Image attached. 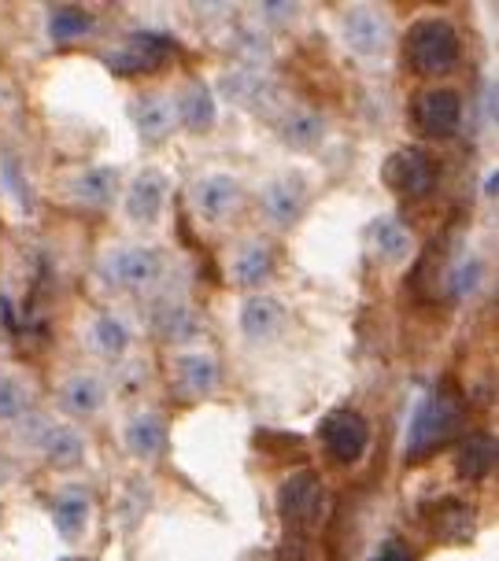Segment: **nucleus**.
<instances>
[{
	"label": "nucleus",
	"mask_w": 499,
	"mask_h": 561,
	"mask_svg": "<svg viewBox=\"0 0 499 561\" xmlns=\"http://www.w3.org/2000/svg\"><path fill=\"white\" fill-rule=\"evenodd\" d=\"M407 59L418 75H444L458 59V34L444 19H418L407 30Z\"/></svg>",
	"instance_id": "1"
},
{
	"label": "nucleus",
	"mask_w": 499,
	"mask_h": 561,
	"mask_svg": "<svg viewBox=\"0 0 499 561\" xmlns=\"http://www.w3.org/2000/svg\"><path fill=\"white\" fill-rule=\"evenodd\" d=\"M458 421V407L452 403L447 396H429L422 407H418V414L411 421V433H407V450H411V458H422L429 450H436L444 444L447 436H452Z\"/></svg>",
	"instance_id": "2"
},
{
	"label": "nucleus",
	"mask_w": 499,
	"mask_h": 561,
	"mask_svg": "<svg viewBox=\"0 0 499 561\" xmlns=\"http://www.w3.org/2000/svg\"><path fill=\"white\" fill-rule=\"evenodd\" d=\"M104 274L118 288L145 293V288H152L159 274H163V259H159L152 248H141V244L115 248V252L104 259Z\"/></svg>",
	"instance_id": "3"
},
{
	"label": "nucleus",
	"mask_w": 499,
	"mask_h": 561,
	"mask_svg": "<svg viewBox=\"0 0 499 561\" xmlns=\"http://www.w3.org/2000/svg\"><path fill=\"white\" fill-rule=\"evenodd\" d=\"M366 439H371V428H366V421L355 410H333V414H326L322 444L337 462H359L366 450Z\"/></svg>",
	"instance_id": "4"
},
{
	"label": "nucleus",
	"mask_w": 499,
	"mask_h": 561,
	"mask_svg": "<svg viewBox=\"0 0 499 561\" xmlns=\"http://www.w3.org/2000/svg\"><path fill=\"white\" fill-rule=\"evenodd\" d=\"M318 499H322V480H318L315 469H299V473L285 477L282 491H277V514H282L285 525L304 528L315 517Z\"/></svg>",
	"instance_id": "5"
},
{
	"label": "nucleus",
	"mask_w": 499,
	"mask_h": 561,
	"mask_svg": "<svg viewBox=\"0 0 499 561\" xmlns=\"http://www.w3.org/2000/svg\"><path fill=\"white\" fill-rule=\"evenodd\" d=\"M433 178H436L433 159H429L422 148H399L385 163L388 188H396V193H404V196H426L429 188H433Z\"/></svg>",
	"instance_id": "6"
},
{
	"label": "nucleus",
	"mask_w": 499,
	"mask_h": 561,
	"mask_svg": "<svg viewBox=\"0 0 499 561\" xmlns=\"http://www.w3.org/2000/svg\"><path fill=\"white\" fill-rule=\"evenodd\" d=\"M341 34L352 53L359 56H382L385 45H388V23L377 8H348L344 19H341Z\"/></svg>",
	"instance_id": "7"
},
{
	"label": "nucleus",
	"mask_w": 499,
	"mask_h": 561,
	"mask_svg": "<svg viewBox=\"0 0 499 561\" xmlns=\"http://www.w3.org/2000/svg\"><path fill=\"white\" fill-rule=\"evenodd\" d=\"M167 53H171V42H167L163 34H148V30H141V34H129L118 53L107 56V67L118 70V75H145V70L163 64Z\"/></svg>",
	"instance_id": "8"
},
{
	"label": "nucleus",
	"mask_w": 499,
	"mask_h": 561,
	"mask_svg": "<svg viewBox=\"0 0 499 561\" xmlns=\"http://www.w3.org/2000/svg\"><path fill=\"white\" fill-rule=\"evenodd\" d=\"M458 115H463V100H458V93H452V89H429L415 107L418 126H422V134L429 137H447L458 126Z\"/></svg>",
	"instance_id": "9"
},
{
	"label": "nucleus",
	"mask_w": 499,
	"mask_h": 561,
	"mask_svg": "<svg viewBox=\"0 0 499 561\" xmlns=\"http://www.w3.org/2000/svg\"><path fill=\"white\" fill-rule=\"evenodd\" d=\"M237 204H241V185H237L229 174H207L193 185V207L207 218V222L226 218Z\"/></svg>",
	"instance_id": "10"
},
{
	"label": "nucleus",
	"mask_w": 499,
	"mask_h": 561,
	"mask_svg": "<svg viewBox=\"0 0 499 561\" xmlns=\"http://www.w3.org/2000/svg\"><path fill=\"white\" fill-rule=\"evenodd\" d=\"M304 204H307V185L299 174L277 178V182L263 188V210L277 226H293L296 218L304 215Z\"/></svg>",
	"instance_id": "11"
},
{
	"label": "nucleus",
	"mask_w": 499,
	"mask_h": 561,
	"mask_svg": "<svg viewBox=\"0 0 499 561\" xmlns=\"http://www.w3.org/2000/svg\"><path fill=\"white\" fill-rule=\"evenodd\" d=\"M163 199H167V178L159 174V170H145V174H137L126 188V215L134 218V222L148 226L159 218Z\"/></svg>",
	"instance_id": "12"
},
{
	"label": "nucleus",
	"mask_w": 499,
	"mask_h": 561,
	"mask_svg": "<svg viewBox=\"0 0 499 561\" xmlns=\"http://www.w3.org/2000/svg\"><path fill=\"white\" fill-rule=\"evenodd\" d=\"M285 325V307L277 304L271 296H252L245 299L241 307V333L252 340V344H266V340H274L282 333Z\"/></svg>",
	"instance_id": "13"
},
{
	"label": "nucleus",
	"mask_w": 499,
	"mask_h": 561,
	"mask_svg": "<svg viewBox=\"0 0 499 561\" xmlns=\"http://www.w3.org/2000/svg\"><path fill=\"white\" fill-rule=\"evenodd\" d=\"M178 123V107L171 96L145 93L134 100V126L145 140H163Z\"/></svg>",
	"instance_id": "14"
},
{
	"label": "nucleus",
	"mask_w": 499,
	"mask_h": 561,
	"mask_svg": "<svg viewBox=\"0 0 499 561\" xmlns=\"http://www.w3.org/2000/svg\"><path fill=\"white\" fill-rule=\"evenodd\" d=\"M104 399H107L104 380L93 374H75L64 380V388H59V403H64V410H71L75 417L97 414V410L104 407Z\"/></svg>",
	"instance_id": "15"
},
{
	"label": "nucleus",
	"mask_w": 499,
	"mask_h": 561,
	"mask_svg": "<svg viewBox=\"0 0 499 561\" xmlns=\"http://www.w3.org/2000/svg\"><path fill=\"white\" fill-rule=\"evenodd\" d=\"M37 447H42V455L48 458V466L56 469H71L86 458V439L78 436V428L71 425H48L45 436L37 439Z\"/></svg>",
	"instance_id": "16"
},
{
	"label": "nucleus",
	"mask_w": 499,
	"mask_h": 561,
	"mask_svg": "<svg viewBox=\"0 0 499 561\" xmlns=\"http://www.w3.org/2000/svg\"><path fill=\"white\" fill-rule=\"evenodd\" d=\"M218 385V363L204 351H189V355L178 358V392L196 399L207 396Z\"/></svg>",
	"instance_id": "17"
},
{
	"label": "nucleus",
	"mask_w": 499,
	"mask_h": 561,
	"mask_svg": "<svg viewBox=\"0 0 499 561\" xmlns=\"http://www.w3.org/2000/svg\"><path fill=\"white\" fill-rule=\"evenodd\" d=\"M371 244H374L377 255L388 259V263H404V259L415 252L411 229H407L404 222H396V218H374V222H371Z\"/></svg>",
	"instance_id": "18"
},
{
	"label": "nucleus",
	"mask_w": 499,
	"mask_h": 561,
	"mask_svg": "<svg viewBox=\"0 0 499 561\" xmlns=\"http://www.w3.org/2000/svg\"><path fill=\"white\" fill-rule=\"evenodd\" d=\"M123 436H126L129 455L156 458L159 450H163V444H167V425L156 414H137V417H129V425H126Z\"/></svg>",
	"instance_id": "19"
},
{
	"label": "nucleus",
	"mask_w": 499,
	"mask_h": 561,
	"mask_svg": "<svg viewBox=\"0 0 499 561\" xmlns=\"http://www.w3.org/2000/svg\"><path fill=\"white\" fill-rule=\"evenodd\" d=\"M234 280L237 285H245V288H252V285H263L266 277H271V270H274V255H271V248L266 244H259V240H252V244H245L241 252L234 255Z\"/></svg>",
	"instance_id": "20"
},
{
	"label": "nucleus",
	"mask_w": 499,
	"mask_h": 561,
	"mask_svg": "<svg viewBox=\"0 0 499 561\" xmlns=\"http://www.w3.org/2000/svg\"><path fill=\"white\" fill-rule=\"evenodd\" d=\"M53 525L59 536L78 539L89 525V495L86 491H64L53 503Z\"/></svg>",
	"instance_id": "21"
},
{
	"label": "nucleus",
	"mask_w": 499,
	"mask_h": 561,
	"mask_svg": "<svg viewBox=\"0 0 499 561\" xmlns=\"http://www.w3.org/2000/svg\"><path fill=\"white\" fill-rule=\"evenodd\" d=\"M174 107H178V118H182L189 129H196V134H204V129L215 126V100H212V89L204 82L189 85L185 96L178 100Z\"/></svg>",
	"instance_id": "22"
},
{
	"label": "nucleus",
	"mask_w": 499,
	"mask_h": 561,
	"mask_svg": "<svg viewBox=\"0 0 499 561\" xmlns=\"http://www.w3.org/2000/svg\"><path fill=\"white\" fill-rule=\"evenodd\" d=\"M223 93L234 100V104H245V107H263L271 100V85H266L263 75L256 70H229L223 78Z\"/></svg>",
	"instance_id": "23"
},
{
	"label": "nucleus",
	"mask_w": 499,
	"mask_h": 561,
	"mask_svg": "<svg viewBox=\"0 0 499 561\" xmlns=\"http://www.w3.org/2000/svg\"><path fill=\"white\" fill-rule=\"evenodd\" d=\"M152 325H156V333L163 336V340H189V336H196V314H193V307H185V304H178V299H171V304H159L152 310Z\"/></svg>",
	"instance_id": "24"
},
{
	"label": "nucleus",
	"mask_w": 499,
	"mask_h": 561,
	"mask_svg": "<svg viewBox=\"0 0 499 561\" xmlns=\"http://www.w3.org/2000/svg\"><path fill=\"white\" fill-rule=\"evenodd\" d=\"M492 466H496V439L488 436H470L455 458V469L463 480H485Z\"/></svg>",
	"instance_id": "25"
},
{
	"label": "nucleus",
	"mask_w": 499,
	"mask_h": 561,
	"mask_svg": "<svg viewBox=\"0 0 499 561\" xmlns=\"http://www.w3.org/2000/svg\"><path fill=\"white\" fill-rule=\"evenodd\" d=\"M115 185H118V178L112 167H93L75 178V199H82L89 207H104L115 199Z\"/></svg>",
	"instance_id": "26"
},
{
	"label": "nucleus",
	"mask_w": 499,
	"mask_h": 561,
	"mask_svg": "<svg viewBox=\"0 0 499 561\" xmlns=\"http://www.w3.org/2000/svg\"><path fill=\"white\" fill-rule=\"evenodd\" d=\"M282 140L293 148H315L318 140H322V118L315 112H307V107H293L285 118H282Z\"/></svg>",
	"instance_id": "27"
},
{
	"label": "nucleus",
	"mask_w": 499,
	"mask_h": 561,
	"mask_svg": "<svg viewBox=\"0 0 499 561\" xmlns=\"http://www.w3.org/2000/svg\"><path fill=\"white\" fill-rule=\"evenodd\" d=\"M89 30H93V19H89V12H82V8L64 4V8H53V12H48V37L59 45L78 42V37L89 34Z\"/></svg>",
	"instance_id": "28"
},
{
	"label": "nucleus",
	"mask_w": 499,
	"mask_h": 561,
	"mask_svg": "<svg viewBox=\"0 0 499 561\" xmlns=\"http://www.w3.org/2000/svg\"><path fill=\"white\" fill-rule=\"evenodd\" d=\"M93 347L100 351V355H123V351L129 347V329L123 318L115 314H100L93 322Z\"/></svg>",
	"instance_id": "29"
},
{
	"label": "nucleus",
	"mask_w": 499,
	"mask_h": 561,
	"mask_svg": "<svg viewBox=\"0 0 499 561\" xmlns=\"http://www.w3.org/2000/svg\"><path fill=\"white\" fill-rule=\"evenodd\" d=\"M30 410V388L12 374H0V421H19Z\"/></svg>",
	"instance_id": "30"
},
{
	"label": "nucleus",
	"mask_w": 499,
	"mask_h": 561,
	"mask_svg": "<svg viewBox=\"0 0 499 561\" xmlns=\"http://www.w3.org/2000/svg\"><path fill=\"white\" fill-rule=\"evenodd\" d=\"M485 277V266L481 259H463L458 266H452V274H447V288H452V296H470L477 285H481Z\"/></svg>",
	"instance_id": "31"
},
{
	"label": "nucleus",
	"mask_w": 499,
	"mask_h": 561,
	"mask_svg": "<svg viewBox=\"0 0 499 561\" xmlns=\"http://www.w3.org/2000/svg\"><path fill=\"white\" fill-rule=\"evenodd\" d=\"M371 561H415V558H411V550H407L404 543H396V539H385V543L371 554Z\"/></svg>",
	"instance_id": "32"
},
{
	"label": "nucleus",
	"mask_w": 499,
	"mask_h": 561,
	"mask_svg": "<svg viewBox=\"0 0 499 561\" xmlns=\"http://www.w3.org/2000/svg\"><path fill=\"white\" fill-rule=\"evenodd\" d=\"M496 185H499V170H492V174L485 178V193H488V196H496Z\"/></svg>",
	"instance_id": "33"
}]
</instances>
